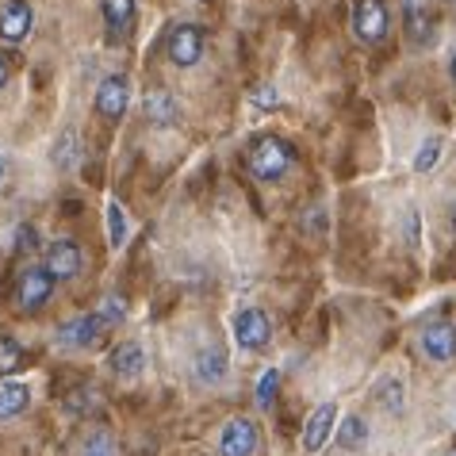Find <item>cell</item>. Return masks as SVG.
<instances>
[{
  "instance_id": "6da1fadb",
  "label": "cell",
  "mask_w": 456,
  "mask_h": 456,
  "mask_svg": "<svg viewBox=\"0 0 456 456\" xmlns=\"http://www.w3.org/2000/svg\"><path fill=\"white\" fill-rule=\"evenodd\" d=\"M291 161H296L291 146L284 142V138H273V134L257 138L253 150H249V169H253L257 181H281V176L291 169Z\"/></svg>"
},
{
  "instance_id": "7a4b0ae2",
  "label": "cell",
  "mask_w": 456,
  "mask_h": 456,
  "mask_svg": "<svg viewBox=\"0 0 456 456\" xmlns=\"http://www.w3.org/2000/svg\"><path fill=\"white\" fill-rule=\"evenodd\" d=\"M50 296H54V276L46 273V265L43 269L39 265H28V269L20 273V281H16V307L35 314V311L46 307Z\"/></svg>"
},
{
  "instance_id": "3957f363",
  "label": "cell",
  "mask_w": 456,
  "mask_h": 456,
  "mask_svg": "<svg viewBox=\"0 0 456 456\" xmlns=\"http://www.w3.org/2000/svg\"><path fill=\"white\" fill-rule=\"evenodd\" d=\"M166 54L176 69H192L200 58H204V31L196 23H176L166 39Z\"/></svg>"
},
{
  "instance_id": "277c9868",
  "label": "cell",
  "mask_w": 456,
  "mask_h": 456,
  "mask_svg": "<svg viewBox=\"0 0 456 456\" xmlns=\"http://www.w3.org/2000/svg\"><path fill=\"white\" fill-rule=\"evenodd\" d=\"M391 28V12L384 0H357L353 8V31H357L361 43H384Z\"/></svg>"
},
{
  "instance_id": "5b68a950",
  "label": "cell",
  "mask_w": 456,
  "mask_h": 456,
  "mask_svg": "<svg viewBox=\"0 0 456 456\" xmlns=\"http://www.w3.org/2000/svg\"><path fill=\"white\" fill-rule=\"evenodd\" d=\"M126 104H131V81L123 73H111V77L100 81L96 88V111L111 123H119L126 116Z\"/></svg>"
},
{
  "instance_id": "8992f818",
  "label": "cell",
  "mask_w": 456,
  "mask_h": 456,
  "mask_svg": "<svg viewBox=\"0 0 456 456\" xmlns=\"http://www.w3.org/2000/svg\"><path fill=\"white\" fill-rule=\"evenodd\" d=\"M273 338V326H269V314L257 311V307H246L234 314V341L242 349H265Z\"/></svg>"
},
{
  "instance_id": "52a82bcc",
  "label": "cell",
  "mask_w": 456,
  "mask_h": 456,
  "mask_svg": "<svg viewBox=\"0 0 456 456\" xmlns=\"http://www.w3.org/2000/svg\"><path fill=\"white\" fill-rule=\"evenodd\" d=\"M261 449V434L257 426L249 422V418H234V422H226L223 437H219V452L223 456H257Z\"/></svg>"
},
{
  "instance_id": "ba28073f",
  "label": "cell",
  "mask_w": 456,
  "mask_h": 456,
  "mask_svg": "<svg viewBox=\"0 0 456 456\" xmlns=\"http://www.w3.org/2000/svg\"><path fill=\"white\" fill-rule=\"evenodd\" d=\"M81 246L69 242V238H58V242H50L46 249V273L54 276V281H73V276L81 273Z\"/></svg>"
},
{
  "instance_id": "9c48e42d",
  "label": "cell",
  "mask_w": 456,
  "mask_h": 456,
  "mask_svg": "<svg viewBox=\"0 0 456 456\" xmlns=\"http://www.w3.org/2000/svg\"><path fill=\"white\" fill-rule=\"evenodd\" d=\"M422 353L437 364H449L456 357V326L452 322H429L422 330Z\"/></svg>"
},
{
  "instance_id": "30bf717a",
  "label": "cell",
  "mask_w": 456,
  "mask_h": 456,
  "mask_svg": "<svg viewBox=\"0 0 456 456\" xmlns=\"http://www.w3.org/2000/svg\"><path fill=\"white\" fill-rule=\"evenodd\" d=\"M31 23H35V12H31L28 0H8L4 12H0V39L23 43L31 35Z\"/></svg>"
},
{
  "instance_id": "8fae6325",
  "label": "cell",
  "mask_w": 456,
  "mask_h": 456,
  "mask_svg": "<svg viewBox=\"0 0 456 456\" xmlns=\"http://www.w3.org/2000/svg\"><path fill=\"white\" fill-rule=\"evenodd\" d=\"M108 330H116V326H111L100 311H93V314H81V319H73V322L61 326V341L81 349V346H93V341H100V334H108Z\"/></svg>"
},
{
  "instance_id": "7c38bea8",
  "label": "cell",
  "mask_w": 456,
  "mask_h": 456,
  "mask_svg": "<svg viewBox=\"0 0 456 456\" xmlns=\"http://www.w3.org/2000/svg\"><path fill=\"white\" fill-rule=\"evenodd\" d=\"M334 422H338V407L334 403H322V407L307 418V426H303V449L319 452L326 445V437L334 434Z\"/></svg>"
},
{
  "instance_id": "4fadbf2b",
  "label": "cell",
  "mask_w": 456,
  "mask_h": 456,
  "mask_svg": "<svg viewBox=\"0 0 456 456\" xmlns=\"http://www.w3.org/2000/svg\"><path fill=\"white\" fill-rule=\"evenodd\" d=\"M403 23H407V39L414 46H426L434 39V16L426 12L422 0H403Z\"/></svg>"
},
{
  "instance_id": "5bb4252c",
  "label": "cell",
  "mask_w": 456,
  "mask_h": 456,
  "mask_svg": "<svg viewBox=\"0 0 456 456\" xmlns=\"http://www.w3.org/2000/svg\"><path fill=\"white\" fill-rule=\"evenodd\" d=\"M104 20H108V39L119 43L131 35V23H134V0H104Z\"/></svg>"
},
{
  "instance_id": "9a60e30c",
  "label": "cell",
  "mask_w": 456,
  "mask_h": 456,
  "mask_svg": "<svg viewBox=\"0 0 456 456\" xmlns=\"http://www.w3.org/2000/svg\"><path fill=\"white\" fill-rule=\"evenodd\" d=\"M108 364H111V372L116 376H138L142 372V364H146V353H142V346H134V341H123L119 349H111Z\"/></svg>"
},
{
  "instance_id": "2e32d148",
  "label": "cell",
  "mask_w": 456,
  "mask_h": 456,
  "mask_svg": "<svg viewBox=\"0 0 456 456\" xmlns=\"http://www.w3.org/2000/svg\"><path fill=\"white\" fill-rule=\"evenodd\" d=\"M226 376V353L219 349V346H211V349H204L196 357V379L200 384H219V379Z\"/></svg>"
},
{
  "instance_id": "e0dca14e",
  "label": "cell",
  "mask_w": 456,
  "mask_h": 456,
  "mask_svg": "<svg viewBox=\"0 0 456 456\" xmlns=\"http://www.w3.org/2000/svg\"><path fill=\"white\" fill-rule=\"evenodd\" d=\"M31 391L28 384H4L0 387V418H16L20 411H28Z\"/></svg>"
},
{
  "instance_id": "ac0fdd59",
  "label": "cell",
  "mask_w": 456,
  "mask_h": 456,
  "mask_svg": "<svg viewBox=\"0 0 456 456\" xmlns=\"http://www.w3.org/2000/svg\"><path fill=\"white\" fill-rule=\"evenodd\" d=\"M334 441H338L341 449H361L364 441H369V426H364L357 414H349V418H341V426H338Z\"/></svg>"
},
{
  "instance_id": "d6986e66",
  "label": "cell",
  "mask_w": 456,
  "mask_h": 456,
  "mask_svg": "<svg viewBox=\"0 0 456 456\" xmlns=\"http://www.w3.org/2000/svg\"><path fill=\"white\" fill-rule=\"evenodd\" d=\"M146 119H154V123H173L176 119V100L169 93H150L146 96Z\"/></svg>"
},
{
  "instance_id": "ffe728a7",
  "label": "cell",
  "mask_w": 456,
  "mask_h": 456,
  "mask_svg": "<svg viewBox=\"0 0 456 456\" xmlns=\"http://www.w3.org/2000/svg\"><path fill=\"white\" fill-rule=\"evenodd\" d=\"M108 242L116 249L126 242V211L119 204H108Z\"/></svg>"
},
{
  "instance_id": "44dd1931",
  "label": "cell",
  "mask_w": 456,
  "mask_h": 456,
  "mask_svg": "<svg viewBox=\"0 0 456 456\" xmlns=\"http://www.w3.org/2000/svg\"><path fill=\"white\" fill-rule=\"evenodd\" d=\"M23 364V349L12 338H0V376H12Z\"/></svg>"
},
{
  "instance_id": "7402d4cb",
  "label": "cell",
  "mask_w": 456,
  "mask_h": 456,
  "mask_svg": "<svg viewBox=\"0 0 456 456\" xmlns=\"http://www.w3.org/2000/svg\"><path fill=\"white\" fill-rule=\"evenodd\" d=\"M81 456H116V441H111V434H104V429H93Z\"/></svg>"
},
{
  "instance_id": "603a6c76",
  "label": "cell",
  "mask_w": 456,
  "mask_h": 456,
  "mask_svg": "<svg viewBox=\"0 0 456 456\" xmlns=\"http://www.w3.org/2000/svg\"><path fill=\"white\" fill-rule=\"evenodd\" d=\"M437 158H441V138H426L422 150H418V158H414V169L418 173H429L437 166Z\"/></svg>"
},
{
  "instance_id": "cb8c5ba5",
  "label": "cell",
  "mask_w": 456,
  "mask_h": 456,
  "mask_svg": "<svg viewBox=\"0 0 456 456\" xmlns=\"http://www.w3.org/2000/svg\"><path fill=\"white\" fill-rule=\"evenodd\" d=\"M276 387H281V372L269 369L261 376V384H257V407H273V399H276Z\"/></svg>"
},
{
  "instance_id": "d4e9b609",
  "label": "cell",
  "mask_w": 456,
  "mask_h": 456,
  "mask_svg": "<svg viewBox=\"0 0 456 456\" xmlns=\"http://www.w3.org/2000/svg\"><path fill=\"white\" fill-rule=\"evenodd\" d=\"M73 146H77V134H73V131H66V134H61V142L54 146V161H58L61 169H69L73 154H77V150H73Z\"/></svg>"
},
{
  "instance_id": "484cf974",
  "label": "cell",
  "mask_w": 456,
  "mask_h": 456,
  "mask_svg": "<svg viewBox=\"0 0 456 456\" xmlns=\"http://www.w3.org/2000/svg\"><path fill=\"white\" fill-rule=\"evenodd\" d=\"M379 391H384V395H379V403H384L387 411H403V384H399V379H387V384L379 387Z\"/></svg>"
},
{
  "instance_id": "4316f807",
  "label": "cell",
  "mask_w": 456,
  "mask_h": 456,
  "mask_svg": "<svg viewBox=\"0 0 456 456\" xmlns=\"http://www.w3.org/2000/svg\"><path fill=\"white\" fill-rule=\"evenodd\" d=\"M253 104L273 108V104H276V88H273V85H257V88H253Z\"/></svg>"
},
{
  "instance_id": "83f0119b",
  "label": "cell",
  "mask_w": 456,
  "mask_h": 456,
  "mask_svg": "<svg viewBox=\"0 0 456 456\" xmlns=\"http://www.w3.org/2000/svg\"><path fill=\"white\" fill-rule=\"evenodd\" d=\"M69 411H85V399H66ZM88 407H96V391H88Z\"/></svg>"
},
{
  "instance_id": "f1b7e54d",
  "label": "cell",
  "mask_w": 456,
  "mask_h": 456,
  "mask_svg": "<svg viewBox=\"0 0 456 456\" xmlns=\"http://www.w3.org/2000/svg\"><path fill=\"white\" fill-rule=\"evenodd\" d=\"M8 77H12V69H8V58H4V54H0V88H4V85H8Z\"/></svg>"
},
{
  "instance_id": "f546056e",
  "label": "cell",
  "mask_w": 456,
  "mask_h": 456,
  "mask_svg": "<svg viewBox=\"0 0 456 456\" xmlns=\"http://www.w3.org/2000/svg\"><path fill=\"white\" fill-rule=\"evenodd\" d=\"M449 73H452V81H456V54H452V66H449Z\"/></svg>"
},
{
  "instance_id": "4dcf8cb0",
  "label": "cell",
  "mask_w": 456,
  "mask_h": 456,
  "mask_svg": "<svg viewBox=\"0 0 456 456\" xmlns=\"http://www.w3.org/2000/svg\"><path fill=\"white\" fill-rule=\"evenodd\" d=\"M0 176H4V158H0Z\"/></svg>"
},
{
  "instance_id": "1f68e13d",
  "label": "cell",
  "mask_w": 456,
  "mask_h": 456,
  "mask_svg": "<svg viewBox=\"0 0 456 456\" xmlns=\"http://www.w3.org/2000/svg\"><path fill=\"white\" fill-rule=\"evenodd\" d=\"M452 226H456V215H452Z\"/></svg>"
},
{
  "instance_id": "d6a6232c",
  "label": "cell",
  "mask_w": 456,
  "mask_h": 456,
  "mask_svg": "<svg viewBox=\"0 0 456 456\" xmlns=\"http://www.w3.org/2000/svg\"><path fill=\"white\" fill-rule=\"evenodd\" d=\"M449 456H456V452H449Z\"/></svg>"
}]
</instances>
